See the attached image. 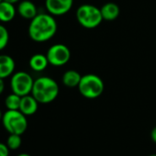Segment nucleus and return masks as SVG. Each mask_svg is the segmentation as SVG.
Masks as SVG:
<instances>
[{"label": "nucleus", "mask_w": 156, "mask_h": 156, "mask_svg": "<svg viewBox=\"0 0 156 156\" xmlns=\"http://www.w3.org/2000/svg\"><path fill=\"white\" fill-rule=\"evenodd\" d=\"M57 31V22L54 16L50 13H38L30 20L29 26V36L36 42L50 41Z\"/></svg>", "instance_id": "obj_1"}, {"label": "nucleus", "mask_w": 156, "mask_h": 156, "mask_svg": "<svg viewBox=\"0 0 156 156\" xmlns=\"http://www.w3.org/2000/svg\"><path fill=\"white\" fill-rule=\"evenodd\" d=\"M59 92V86L54 79L41 76L34 80L31 95L40 104H49L57 98Z\"/></svg>", "instance_id": "obj_2"}, {"label": "nucleus", "mask_w": 156, "mask_h": 156, "mask_svg": "<svg viewBox=\"0 0 156 156\" xmlns=\"http://www.w3.org/2000/svg\"><path fill=\"white\" fill-rule=\"evenodd\" d=\"M77 88L84 98L87 99H96L103 94L105 84L98 75L95 73H87L82 75Z\"/></svg>", "instance_id": "obj_3"}, {"label": "nucleus", "mask_w": 156, "mask_h": 156, "mask_svg": "<svg viewBox=\"0 0 156 156\" xmlns=\"http://www.w3.org/2000/svg\"><path fill=\"white\" fill-rule=\"evenodd\" d=\"M76 20L78 23L86 29H95L104 20L100 9L90 4L81 5L77 9Z\"/></svg>", "instance_id": "obj_4"}, {"label": "nucleus", "mask_w": 156, "mask_h": 156, "mask_svg": "<svg viewBox=\"0 0 156 156\" xmlns=\"http://www.w3.org/2000/svg\"><path fill=\"white\" fill-rule=\"evenodd\" d=\"M2 125L9 134L22 135L28 129V119L20 110H7L3 114Z\"/></svg>", "instance_id": "obj_5"}, {"label": "nucleus", "mask_w": 156, "mask_h": 156, "mask_svg": "<svg viewBox=\"0 0 156 156\" xmlns=\"http://www.w3.org/2000/svg\"><path fill=\"white\" fill-rule=\"evenodd\" d=\"M34 80L27 72L20 71L14 73L10 79L11 91L20 97L31 94Z\"/></svg>", "instance_id": "obj_6"}, {"label": "nucleus", "mask_w": 156, "mask_h": 156, "mask_svg": "<svg viewBox=\"0 0 156 156\" xmlns=\"http://www.w3.org/2000/svg\"><path fill=\"white\" fill-rule=\"evenodd\" d=\"M46 56L51 65L58 67L62 66L69 62L71 58V51L66 45L57 43L48 49Z\"/></svg>", "instance_id": "obj_7"}, {"label": "nucleus", "mask_w": 156, "mask_h": 156, "mask_svg": "<svg viewBox=\"0 0 156 156\" xmlns=\"http://www.w3.org/2000/svg\"><path fill=\"white\" fill-rule=\"evenodd\" d=\"M73 4V0H45V8L52 16H62L68 13Z\"/></svg>", "instance_id": "obj_8"}, {"label": "nucleus", "mask_w": 156, "mask_h": 156, "mask_svg": "<svg viewBox=\"0 0 156 156\" xmlns=\"http://www.w3.org/2000/svg\"><path fill=\"white\" fill-rule=\"evenodd\" d=\"M39 104L40 103L37 101V99L31 94H30V95L21 97V101H20L19 110L27 117L32 116L37 112Z\"/></svg>", "instance_id": "obj_9"}, {"label": "nucleus", "mask_w": 156, "mask_h": 156, "mask_svg": "<svg viewBox=\"0 0 156 156\" xmlns=\"http://www.w3.org/2000/svg\"><path fill=\"white\" fill-rule=\"evenodd\" d=\"M16 63L14 59L7 54H0V78H8L14 73Z\"/></svg>", "instance_id": "obj_10"}, {"label": "nucleus", "mask_w": 156, "mask_h": 156, "mask_svg": "<svg viewBox=\"0 0 156 156\" xmlns=\"http://www.w3.org/2000/svg\"><path fill=\"white\" fill-rule=\"evenodd\" d=\"M20 16L25 20H32L38 15V9L36 5L30 0H23L21 1L17 9Z\"/></svg>", "instance_id": "obj_11"}, {"label": "nucleus", "mask_w": 156, "mask_h": 156, "mask_svg": "<svg viewBox=\"0 0 156 156\" xmlns=\"http://www.w3.org/2000/svg\"><path fill=\"white\" fill-rule=\"evenodd\" d=\"M100 11L104 20L113 21L119 18L120 9L119 5L114 2H108L100 8Z\"/></svg>", "instance_id": "obj_12"}, {"label": "nucleus", "mask_w": 156, "mask_h": 156, "mask_svg": "<svg viewBox=\"0 0 156 156\" xmlns=\"http://www.w3.org/2000/svg\"><path fill=\"white\" fill-rule=\"evenodd\" d=\"M17 10L14 4L6 2L2 0L0 2V22H10L16 16Z\"/></svg>", "instance_id": "obj_13"}, {"label": "nucleus", "mask_w": 156, "mask_h": 156, "mask_svg": "<svg viewBox=\"0 0 156 156\" xmlns=\"http://www.w3.org/2000/svg\"><path fill=\"white\" fill-rule=\"evenodd\" d=\"M30 67L35 71V72H42L44 71L49 63L48 58L46 56V54H41V53H36L34 55H32L30 59L29 62Z\"/></svg>", "instance_id": "obj_14"}, {"label": "nucleus", "mask_w": 156, "mask_h": 156, "mask_svg": "<svg viewBox=\"0 0 156 156\" xmlns=\"http://www.w3.org/2000/svg\"><path fill=\"white\" fill-rule=\"evenodd\" d=\"M82 75L75 70H68L66 71L62 78V84L70 88L77 87L81 81Z\"/></svg>", "instance_id": "obj_15"}, {"label": "nucleus", "mask_w": 156, "mask_h": 156, "mask_svg": "<svg viewBox=\"0 0 156 156\" xmlns=\"http://www.w3.org/2000/svg\"><path fill=\"white\" fill-rule=\"evenodd\" d=\"M20 101H21V97L12 92L11 94L7 96L5 99V106L9 110H19Z\"/></svg>", "instance_id": "obj_16"}, {"label": "nucleus", "mask_w": 156, "mask_h": 156, "mask_svg": "<svg viewBox=\"0 0 156 156\" xmlns=\"http://www.w3.org/2000/svg\"><path fill=\"white\" fill-rule=\"evenodd\" d=\"M7 145L9 148L12 151H16L20 148L22 144V139L21 135L19 134H9L7 139Z\"/></svg>", "instance_id": "obj_17"}, {"label": "nucleus", "mask_w": 156, "mask_h": 156, "mask_svg": "<svg viewBox=\"0 0 156 156\" xmlns=\"http://www.w3.org/2000/svg\"><path fill=\"white\" fill-rule=\"evenodd\" d=\"M9 33L8 29L0 24V51L4 50L8 44H9Z\"/></svg>", "instance_id": "obj_18"}, {"label": "nucleus", "mask_w": 156, "mask_h": 156, "mask_svg": "<svg viewBox=\"0 0 156 156\" xmlns=\"http://www.w3.org/2000/svg\"><path fill=\"white\" fill-rule=\"evenodd\" d=\"M10 149L7 145V143L0 142V156H9Z\"/></svg>", "instance_id": "obj_19"}, {"label": "nucleus", "mask_w": 156, "mask_h": 156, "mask_svg": "<svg viewBox=\"0 0 156 156\" xmlns=\"http://www.w3.org/2000/svg\"><path fill=\"white\" fill-rule=\"evenodd\" d=\"M151 139L154 143H156V126L151 131Z\"/></svg>", "instance_id": "obj_20"}, {"label": "nucleus", "mask_w": 156, "mask_h": 156, "mask_svg": "<svg viewBox=\"0 0 156 156\" xmlns=\"http://www.w3.org/2000/svg\"><path fill=\"white\" fill-rule=\"evenodd\" d=\"M4 90H5V82L3 78H0V95H2Z\"/></svg>", "instance_id": "obj_21"}, {"label": "nucleus", "mask_w": 156, "mask_h": 156, "mask_svg": "<svg viewBox=\"0 0 156 156\" xmlns=\"http://www.w3.org/2000/svg\"><path fill=\"white\" fill-rule=\"evenodd\" d=\"M4 1L9 2V3H11V4H16V3H18L20 1V0H4Z\"/></svg>", "instance_id": "obj_22"}, {"label": "nucleus", "mask_w": 156, "mask_h": 156, "mask_svg": "<svg viewBox=\"0 0 156 156\" xmlns=\"http://www.w3.org/2000/svg\"><path fill=\"white\" fill-rule=\"evenodd\" d=\"M17 156H31V155H30V154H29V153H26V152H22V153L18 154Z\"/></svg>", "instance_id": "obj_23"}, {"label": "nucleus", "mask_w": 156, "mask_h": 156, "mask_svg": "<svg viewBox=\"0 0 156 156\" xmlns=\"http://www.w3.org/2000/svg\"><path fill=\"white\" fill-rule=\"evenodd\" d=\"M3 114L4 113H2V111H1V109H0V122L2 121V118H3Z\"/></svg>", "instance_id": "obj_24"}, {"label": "nucleus", "mask_w": 156, "mask_h": 156, "mask_svg": "<svg viewBox=\"0 0 156 156\" xmlns=\"http://www.w3.org/2000/svg\"><path fill=\"white\" fill-rule=\"evenodd\" d=\"M149 156H156V154H151V155H149Z\"/></svg>", "instance_id": "obj_25"}, {"label": "nucleus", "mask_w": 156, "mask_h": 156, "mask_svg": "<svg viewBox=\"0 0 156 156\" xmlns=\"http://www.w3.org/2000/svg\"><path fill=\"white\" fill-rule=\"evenodd\" d=\"M1 1H2V0H0V2H1Z\"/></svg>", "instance_id": "obj_26"}]
</instances>
